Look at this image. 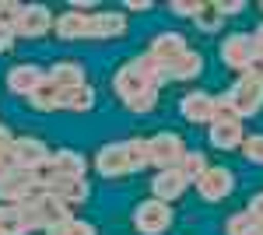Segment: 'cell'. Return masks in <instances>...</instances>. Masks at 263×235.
Masks as SVG:
<instances>
[{
  "label": "cell",
  "mask_w": 263,
  "mask_h": 235,
  "mask_svg": "<svg viewBox=\"0 0 263 235\" xmlns=\"http://www.w3.org/2000/svg\"><path fill=\"white\" fill-rule=\"evenodd\" d=\"M46 74H49L53 84H60V88H78V84H84V67L78 60H60V63H53Z\"/></svg>",
  "instance_id": "44dd1931"
},
{
  "label": "cell",
  "mask_w": 263,
  "mask_h": 235,
  "mask_svg": "<svg viewBox=\"0 0 263 235\" xmlns=\"http://www.w3.org/2000/svg\"><path fill=\"white\" fill-rule=\"evenodd\" d=\"M11 155H14V165L18 169H28V172H35L39 165H46L49 161V148L42 144L39 137H14V144H11Z\"/></svg>",
  "instance_id": "9a60e30c"
},
{
  "label": "cell",
  "mask_w": 263,
  "mask_h": 235,
  "mask_svg": "<svg viewBox=\"0 0 263 235\" xmlns=\"http://www.w3.org/2000/svg\"><path fill=\"white\" fill-rule=\"evenodd\" d=\"M39 190H42L39 179H35V172H28V169H11L7 176H0V204L18 207L28 196H35Z\"/></svg>",
  "instance_id": "52a82bcc"
},
{
  "label": "cell",
  "mask_w": 263,
  "mask_h": 235,
  "mask_svg": "<svg viewBox=\"0 0 263 235\" xmlns=\"http://www.w3.org/2000/svg\"><path fill=\"white\" fill-rule=\"evenodd\" d=\"M11 144H14V137H11V130H7V126L0 123V151H7Z\"/></svg>",
  "instance_id": "d590c367"
},
{
  "label": "cell",
  "mask_w": 263,
  "mask_h": 235,
  "mask_svg": "<svg viewBox=\"0 0 263 235\" xmlns=\"http://www.w3.org/2000/svg\"><path fill=\"white\" fill-rule=\"evenodd\" d=\"M242 155L253 161V165H263V134H253V137L242 140Z\"/></svg>",
  "instance_id": "f1b7e54d"
},
{
  "label": "cell",
  "mask_w": 263,
  "mask_h": 235,
  "mask_svg": "<svg viewBox=\"0 0 263 235\" xmlns=\"http://www.w3.org/2000/svg\"><path fill=\"white\" fill-rule=\"evenodd\" d=\"M126 155H130V172H141L151 165V151H147V137H130L126 140Z\"/></svg>",
  "instance_id": "cb8c5ba5"
},
{
  "label": "cell",
  "mask_w": 263,
  "mask_h": 235,
  "mask_svg": "<svg viewBox=\"0 0 263 235\" xmlns=\"http://www.w3.org/2000/svg\"><path fill=\"white\" fill-rule=\"evenodd\" d=\"M246 211H253V214L263 221V190H260V193H253V200H249V207H246Z\"/></svg>",
  "instance_id": "e575fe53"
},
{
  "label": "cell",
  "mask_w": 263,
  "mask_h": 235,
  "mask_svg": "<svg viewBox=\"0 0 263 235\" xmlns=\"http://www.w3.org/2000/svg\"><path fill=\"white\" fill-rule=\"evenodd\" d=\"M260 11H263V4H260Z\"/></svg>",
  "instance_id": "f35d334b"
},
{
  "label": "cell",
  "mask_w": 263,
  "mask_h": 235,
  "mask_svg": "<svg viewBox=\"0 0 263 235\" xmlns=\"http://www.w3.org/2000/svg\"><path fill=\"white\" fill-rule=\"evenodd\" d=\"M232 190H235V176H232V169H224V165H211V169L197 179V193H200L207 204L224 200Z\"/></svg>",
  "instance_id": "8fae6325"
},
{
  "label": "cell",
  "mask_w": 263,
  "mask_h": 235,
  "mask_svg": "<svg viewBox=\"0 0 263 235\" xmlns=\"http://www.w3.org/2000/svg\"><path fill=\"white\" fill-rule=\"evenodd\" d=\"M221 11L214 7V4H203V11L197 14V25H200L203 32H218V25H221Z\"/></svg>",
  "instance_id": "83f0119b"
},
{
  "label": "cell",
  "mask_w": 263,
  "mask_h": 235,
  "mask_svg": "<svg viewBox=\"0 0 263 235\" xmlns=\"http://www.w3.org/2000/svg\"><path fill=\"white\" fill-rule=\"evenodd\" d=\"M0 235H25L18 207H11V204H0Z\"/></svg>",
  "instance_id": "4316f807"
},
{
  "label": "cell",
  "mask_w": 263,
  "mask_h": 235,
  "mask_svg": "<svg viewBox=\"0 0 263 235\" xmlns=\"http://www.w3.org/2000/svg\"><path fill=\"white\" fill-rule=\"evenodd\" d=\"M14 39H18V35H14V25H4V21H0V53H7V49L14 46Z\"/></svg>",
  "instance_id": "d6a6232c"
},
{
  "label": "cell",
  "mask_w": 263,
  "mask_h": 235,
  "mask_svg": "<svg viewBox=\"0 0 263 235\" xmlns=\"http://www.w3.org/2000/svg\"><path fill=\"white\" fill-rule=\"evenodd\" d=\"M165 84L162 78V67L155 60L141 53V57L126 60L120 70L112 74V92L120 95V102L130 109V113H151L158 105V88Z\"/></svg>",
  "instance_id": "6da1fadb"
},
{
  "label": "cell",
  "mask_w": 263,
  "mask_h": 235,
  "mask_svg": "<svg viewBox=\"0 0 263 235\" xmlns=\"http://www.w3.org/2000/svg\"><path fill=\"white\" fill-rule=\"evenodd\" d=\"M253 42H256V57L263 60V25L256 28V32H253Z\"/></svg>",
  "instance_id": "74e56055"
},
{
  "label": "cell",
  "mask_w": 263,
  "mask_h": 235,
  "mask_svg": "<svg viewBox=\"0 0 263 235\" xmlns=\"http://www.w3.org/2000/svg\"><path fill=\"white\" fill-rule=\"evenodd\" d=\"M18 214H21L25 232H49L53 225H60V221H67V218H74V211H70V204L60 200L57 193L39 190L35 196H28L25 204H18Z\"/></svg>",
  "instance_id": "7a4b0ae2"
},
{
  "label": "cell",
  "mask_w": 263,
  "mask_h": 235,
  "mask_svg": "<svg viewBox=\"0 0 263 235\" xmlns=\"http://www.w3.org/2000/svg\"><path fill=\"white\" fill-rule=\"evenodd\" d=\"M200 70H203V57L197 53V49H186L176 63H168V67L162 70V78L165 81H193Z\"/></svg>",
  "instance_id": "d6986e66"
},
{
  "label": "cell",
  "mask_w": 263,
  "mask_h": 235,
  "mask_svg": "<svg viewBox=\"0 0 263 235\" xmlns=\"http://www.w3.org/2000/svg\"><path fill=\"white\" fill-rule=\"evenodd\" d=\"M11 169H18V165H14V155H11V148H7V151H0V176H7Z\"/></svg>",
  "instance_id": "836d02e7"
},
{
  "label": "cell",
  "mask_w": 263,
  "mask_h": 235,
  "mask_svg": "<svg viewBox=\"0 0 263 235\" xmlns=\"http://www.w3.org/2000/svg\"><path fill=\"white\" fill-rule=\"evenodd\" d=\"M147 151H151V165H158V172H162V169H179V161L186 158L190 148L176 130H158L147 140Z\"/></svg>",
  "instance_id": "277c9868"
},
{
  "label": "cell",
  "mask_w": 263,
  "mask_h": 235,
  "mask_svg": "<svg viewBox=\"0 0 263 235\" xmlns=\"http://www.w3.org/2000/svg\"><path fill=\"white\" fill-rule=\"evenodd\" d=\"M53 25L57 21H53V11L46 4H25L18 21H14V35H21V39H42Z\"/></svg>",
  "instance_id": "ba28073f"
},
{
  "label": "cell",
  "mask_w": 263,
  "mask_h": 235,
  "mask_svg": "<svg viewBox=\"0 0 263 235\" xmlns=\"http://www.w3.org/2000/svg\"><path fill=\"white\" fill-rule=\"evenodd\" d=\"M120 35H126V14H120V11L88 14V39L105 42V39H120Z\"/></svg>",
  "instance_id": "5bb4252c"
},
{
  "label": "cell",
  "mask_w": 263,
  "mask_h": 235,
  "mask_svg": "<svg viewBox=\"0 0 263 235\" xmlns=\"http://www.w3.org/2000/svg\"><path fill=\"white\" fill-rule=\"evenodd\" d=\"M224 235H263V221L253 211H235L224 221Z\"/></svg>",
  "instance_id": "603a6c76"
},
{
  "label": "cell",
  "mask_w": 263,
  "mask_h": 235,
  "mask_svg": "<svg viewBox=\"0 0 263 235\" xmlns=\"http://www.w3.org/2000/svg\"><path fill=\"white\" fill-rule=\"evenodd\" d=\"M53 169H57V176H74V179H84L88 172V158L81 151H70V148H63V151H53Z\"/></svg>",
  "instance_id": "ffe728a7"
},
{
  "label": "cell",
  "mask_w": 263,
  "mask_h": 235,
  "mask_svg": "<svg viewBox=\"0 0 263 235\" xmlns=\"http://www.w3.org/2000/svg\"><path fill=\"white\" fill-rule=\"evenodd\" d=\"M214 113H218V98L207 95V92H190L179 102V116L186 123H197V126H211Z\"/></svg>",
  "instance_id": "7c38bea8"
},
{
  "label": "cell",
  "mask_w": 263,
  "mask_h": 235,
  "mask_svg": "<svg viewBox=\"0 0 263 235\" xmlns=\"http://www.w3.org/2000/svg\"><path fill=\"white\" fill-rule=\"evenodd\" d=\"M46 81V70L35 67V63H18V67H11L7 70V88L21 98H32L39 92V84Z\"/></svg>",
  "instance_id": "2e32d148"
},
{
  "label": "cell",
  "mask_w": 263,
  "mask_h": 235,
  "mask_svg": "<svg viewBox=\"0 0 263 235\" xmlns=\"http://www.w3.org/2000/svg\"><path fill=\"white\" fill-rule=\"evenodd\" d=\"M46 235H99L95 232V225L91 221H81V218H67L60 225H53Z\"/></svg>",
  "instance_id": "484cf974"
},
{
  "label": "cell",
  "mask_w": 263,
  "mask_h": 235,
  "mask_svg": "<svg viewBox=\"0 0 263 235\" xmlns=\"http://www.w3.org/2000/svg\"><path fill=\"white\" fill-rule=\"evenodd\" d=\"M57 39L60 42H78V39H88V14L81 11H67V14H57V25H53Z\"/></svg>",
  "instance_id": "ac0fdd59"
},
{
  "label": "cell",
  "mask_w": 263,
  "mask_h": 235,
  "mask_svg": "<svg viewBox=\"0 0 263 235\" xmlns=\"http://www.w3.org/2000/svg\"><path fill=\"white\" fill-rule=\"evenodd\" d=\"M95 172L102 179H123L130 176V155H126V140H112L102 144L95 155Z\"/></svg>",
  "instance_id": "9c48e42d"
},
{
  "label": "cell",
  "mask_w": 263,
  "mask_h": 235,
  "mask_svg": "<svg viewBox=\"0 0 263 235\" xmlns=\"http://www.w3.org/2000/svg\"><path fill=\"white\" fill-rule=\"evenodd\" d=\"M186 49H190V46H186V35H179V32H158L155 39L147 42V57L155 60L162 70L168 63H176Z\"/></svg>",
  "instance_id": "4fadbf2b"
},
{
  "label": "cell",
  "mask_w": 263,
  "mask_h": 235,
  "mask_svg": "<svg viewBox=\"0 0 263 235\" xmlns=\"http://www.w3.org/2000/svg\"><path fill=\"white\" fill-rule=\"evenodd\" d=\"M168 11H172V14H179V18H197V14L203 11V4H200V0H172V4H168Z\"/></svg>",
  "instance_id": "f546056e"
},
{
  "label": "cell",
  "mask_w": 263,
  "mask_h": 235,
  "mask_svg": "<svg viewBox=\"0 0 263 235\" xmlns=\"http://www.w3.org/2000/svg\"><path fill=\"white\" fill-rule=\"evenodd\" d=\"M221 60H224V67H232V70L246 74V70L260 60V57H256L253 32H232V35H224V39H221Z\"/></svg>",
  "instance_id": "8992f818"
},
{
  "label": "cell",
  "mask_w": 263,
  "mask_h": 235,
  "mask_svg": "<svg viewBox=\"0 0 263 235\" xmlns=\"http://www.w3.org/2000/svg\"><path fill=\"white\" fill-rule=\"evenodd\" d=\"M214 7L221 11V18H228V14H242V11H246V4H242V0H218Z\"/></svg>",
  "instance_id": "1f68e13d"
},
{
  "label": "cell",
  "mask_w": 263,
  "mask_h": 235,
  "mask_svg": "<svg viewBox=\"0 0 263 235\" xmlns=\"http://www.w3.org/2000/svg\"><path fill=\"white\" fill-rule=\"evenodd\" d=\"M224 95H228V102H232V109H235L239 119L256 116L263 109V60H256L246 74H239V81Z\"/></svg>",
  "instance_id": "3957f363"
},
{
  "label": "cell",
  "mask_w": 263,
  "mask_h": 235,
  "mask_svg": "<svg viewBox=\"0 0 263 235\" xmlns=\"http://www.w3.org/2000/svg\"><path fill=\"white\" fill-rule=\"evenodd\" d=\"M21 7H25V4H14V0L7 4V0H4V4H0V21H4V25H14L18 14H21Z\"/></svg>",
  "instance_id": "4dcf8cb0"
},
{
  "label": "cell",
  "mask_w": 263,
  "mask_h": 235,
  "mask_svg": "<svg viewBox=\"0 0 263 235\" xmlns=\"http://www.w3.org/2000/svg\"><path fill=\"white\" fill-rule=\"evenodd\" d=\"M186 190H190V179L182 176L179 169H162L158 176L151 179V196H155V200H162V204L179 200Z\"/></svg>",
  "instance_id": "e0dca14e"
},
{
  "label": "cell",
  "mask_w": 263,
  "mask_h": 235,
  "mask_svg": "<svg viewBox=\"0 0 263 235\" xmlns=\"http://www.w3.org/2000/svg\"><path fill=\"white\" fill-rule=\"evenodd\" d=\"M207 169H211V165H207V155H203V151H186V158L179 161V172L190 179V183H197Z\"/></svg>",
  "instance_id": "d4e9b609"
},
{
  "label": "cell",
  "mask_w": 263,
  "mask_h": 235,
  "mask_svg": "<svg viewBox=\"0 0 263 235\" xmlns=\"http://www.w3.org/2000/svg\"><path fill=\"white\" fill-rule=\"evenodd\" d=\"M126 11H151V0H130Z\"/></svg>",
  "instance_id": "8d00e7d4"
},
{
  "label": "cell",
  "mask_w": 263,
  "mask_h": 235,
  "mask_svg": "<svg viewBox=\"0 0 263 235\" xmlns=\"http://www.w3.org/2000/svg\"><path fill=\"white\" fill-rule=\"evenodd\" d=\"M91 105H95V88H88V84L60 92V109H67V113H88Z\"/></svg>",
  "instance_id": "7402d4cb"
},
{
  "label": "cell",
  "mask_w": 263,
  "mask_h": 235,
  "mask_svg": "<svg viewBox=\"0 0 263 235\" xmlns=\"http://www.w3.org/2000/svg\"><path fill=\"white\" fill-rule=\"evenodd\" d=\"M207 137H211V148H218V151H235V148H242V119L239 116H214L211 119V126H207Z\"/></svg>",
  "instance_id": "30bf717a"
},
{
  "label": "cell",
  "mask_w": 263,
  "mask_h": 235,
  "mask_svg": "<svg viewBox=\"0 0 263 235\" xmlns=\"http://www.w3.org/2000/svg\"><path fill=\"white\" fill-rule=\"evenodd\" d=\"M172 207L168 204H162V200H141L137 207H134V228L141 235H165L168 228H172Z\"/></svg>",
  "instance_id": "5b68a950"
}]
</instances>
